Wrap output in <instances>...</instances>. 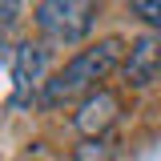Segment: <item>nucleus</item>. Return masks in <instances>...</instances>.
Here are the masks:
<instances>
[{"label": "nucleus", "mask_w": 161, "mask_h": 161, "mask_svg": "<svg viewBox=\"0 0 161 161\" xmlns=\"http://www.w3.org/2000/svg\"><path fill=\"white\" fill-rule=\"evenodd\" d=\"M125 53H129L125 36H101L97 44H85L80 53H73L48 77L44 93H40V105L57 109V105H69L77 97H89L93 89H101V80L113 77V69L125 64Z\"/></svg>", "instance_id": "f257e3e1"}, {"label": "nucleus", "mask_w": 161, "mask_h": 161, "mask_svg": "<svg viewBox=\"0 0 161 161\" xmlns=\"http://www.w3.org/2000/svg\"><path fill=\"white\" fill-rule=\"evenodd\" d=\"M101 0H40L32 8V24L44 44H80L97 24Z\"/></svg>", "instance_id": "f03ea898"}, {"label": "nucleus", "mask_w": 161, "mask_h": 161, "mask_svg": "<svg viewBox=\"0 0 161 161\" xmlns=\"http://www.w3.org/2000/svg\"><path fill=\"white\" fill-rule=\"evenodd\" d=\"M48 85V44L44 40H24L12 53V105L28 109L36 93Z\"/></svg>", "instance_id": "7ed1b4c3"}, {"label": "nucleus", "mask_w": 161, "mask_h": 161, "mask_svg": "<svg viewBox=\"0 0 161 161\" xmlns=\"http://www.w3.org/2000/svg\"><path fill=\"white\" fill-rule=\"evenodd\" d=\"M117 117H121V97L113 89H93L89 97H80L77 113H73V125H77L80 137L89 141V137H109Z\"/></svg>", "instance_id": "20e7f679"}, {"label": "nucleus", "mask_w": 161, "mask_h": 161, "mask_svg": "<svg viewBox=\"0 0 161 161\" xmlns=\"http://www.w3.org/2000/svg\"><path fill=\"white\" fill-rule=\"evenodd\" d=\"M121 77L129 89H145V85L161 80V32H141V36L129 40Z\"/></svg>", "instance_id": "39448f33"}, {"label": "nucleus", "mask_w": 161, "mask_h": 161, "mask_svg": "<svg viewBox=\"0 0 161 161\" xmlns=\"http://www.w3.org/2000/svg\"><path fill=\"white\" fill-rule=\"evenodd\" d=\"M113 157H117V149L109 137H89L73 149V161H113Z\"/></svg>", "instance_id": "423d86ee"}, {"label": "nucleus", "mask_w": 161, "mask_h": 161, "mask_svg": "<svg viewBox=\"0 0 161 161\" xmlns=\"http://www.w3.org/2000/svg\"><path fill=\"white\" fill-rule=\"evenodd\" d=\"M129 12L149 24V32H161V0H129Z\"/></svg>", "instance_id": "0eeeda50"}, {"label": "nucleus", "mask_w": 161, "mask_h": 161, "mask_svg": "<svg viewBox=\"0 0 161 161\" xmlns=\"http://www.w3.org/2000/svg\"><path fill=\"white\" fill-rule=\"evenodd\" d=\"M20 16V0H0V32Z\"/></svg>", "instance_id": "6e6552de"}]
</instances>
